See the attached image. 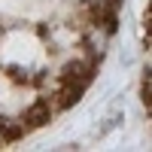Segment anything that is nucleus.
Returning a JSON list of instances; mask_svg holds the SVG:
<instances>
[]
</instances>
